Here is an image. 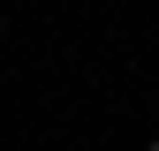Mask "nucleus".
<instances>
[{
    "instance_id": "f257e3e1",
    "label": "nucleus",
    "mask_w": 159,
    "mask_h": 151,
    "mask_svg": "<svg viewBox=\"0 0 159 151\" xmlns=\"http://www.w3.org/2000/svg\"><path fill=\"white\" fill-rule=\"evenodd\" d=\"M152 151H159V128H152Z\"/></svg>"
}]
</instances>
